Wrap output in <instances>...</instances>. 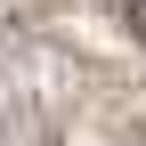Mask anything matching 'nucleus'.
I'll return each instance as SVG.
<instances>
[{
  "instance_id": "obj_1",
  "label": "nucleus",
  "mask_w": 146,
  "mask_h": 146,
  "mask_svg": "<svg viewBox=\"0 0 146 146\" xmlns=\"http://www.w3.org/2000/svg\"><path fill=\"white\" fill-rule=\"evenodd\" d=\"M122 16H130V33L146 41V0H122Z\"/></svg>"
}]
</instances>
